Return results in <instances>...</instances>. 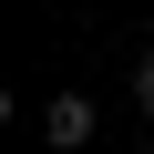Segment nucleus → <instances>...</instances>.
<instances>
[{
  "label": "nucleus",
  "mask_w": 154,
  "mask_h": 154,
  "mask_svg": "<svg viewBox=\"0 0 154 154\" xmlns=\"http://www.w3.org/2000/svg\"><path fill=\"white\" fill-rule=\"evenodd\" d=\"M134 103H144V113H154V51H144V62H134Z\"/></svg>",
  "instance_id": "2"
},
{
  "label": "nucleus",
  "mask_w": 154,
  "mask_h": 154,
  "mask_svg": "<svg viewBox=\"0 0 154 154\" xmlns=\"http://www.w3.org/2000/svg\"><path fill=\"white\" fill-rule=\"evenodd\" d=\"M41 134H51L62 154H72V144H93V103H82V93H51V113H41Z\"/></svg>",
  "instance_id": "1"
}]
</instances>
